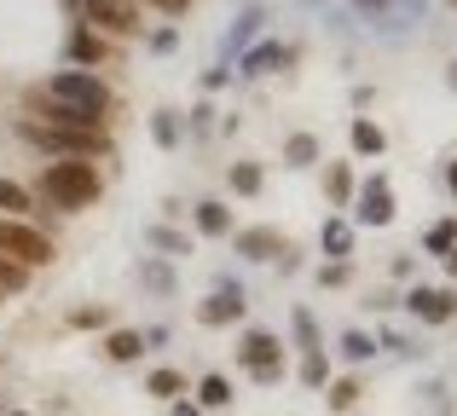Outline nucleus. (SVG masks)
<instances>
[{
	"label": "nucleus",
	"mask_w": 457,
	"mask_h": 416,
	"mask_svg": "<svg viewBox=\"0 0 457 416\" xmlns=\"http://www.w3.org/2000/svg\"><path fill=\"white\" fill-rule=\"evenodd\" d=\"M29 192H35V203H53L58 214H81L104 197V174H99V162H41Z\"/></svg>",
	"instance_id": "obj_1"
},
{
	"label": "nucleus",
	"mask_w": 457,
	"mask_h": 416,
	"mask_svg": "<svg viewBox=\"0 0 457 416\" xmlns=\"http://www.w3.org/2000/svg\"><path fill=\"white\" fill-rule=\"evenodd\" d=\"M12 134H18L41 162H93V157H111V134H58V127H41V122H29V116H18Z\"/></svg>",
	"instance_id": "obj_2"
},
{
	"label": "nucleus",
	"mask_w": 457,
	"mask_h": 416,
	"mask_svg": "<svg viewBox=\"0 0 457 416\" xmlns=\"http://www.w3.org/2000/svg\"><path fill=\"white\" fill-rule=\"evenodd\" d=\"M41 93H53V99L76 104V110L104 116V122L116 116V93H111V81H104L99 69H53V76L41 81Z\"/></svg>",
	"instance_id": "obj_3"
},
{
	"label": "nucleus",
	"mask_w": 457,
	"mask_h": 416,
	"mask_svg": "<svg viewBox=\"0 0 457 416\" xmlns=\"http://www.w3.org/2000/svg\"><path fill=\"white\" fill-rule=\"evenodd\" d=\"M0 255L18 260L23 272H41V266L58 260V237L46 232L41 220H6V214H0Z\"/></svg>",
	"instance_id": "obj_4"
},
{
	"label": "nucleus",
	"mask_w": 457,
	"mask_h": 416,
	"mask_svg": "<svg viewBox=\"0 0 457 416\" xmlns=\"http://www.w3.org/2000/svg\"><path fill=\"white\" fill-rule=\"evenodd\" d=\"M23 116L41 127H58V134H111V122L93 110H76V104L53 99V93H41V81H35L29 93H23Z\"/></svg>",
	"instance_id": "obj_5"
},
{
	"label": "nucleus",
	"mask_w": 457,
	"mask_h": 416,
	"mask_svg": "<svg viewBox=\"0 0 457 416\" xmlns=\"http://www.w3.org/2000/svg\"><path fill=\"white\" fill-rule=\"evenodd\" d=\"M237 364L249 371L255 387H278L284 382V341L272 336V330H244V341H237Z\"/></svg>",
	"instance_id": "obj_6"
},
{
	"label": "nucleus",
	"mask_w": 457,
	"mask_h": 416,
	"mask_svg": "<svg viewBox=\"0 0 457 416\" xmlns=\"http://www.w3.org/2000/svg\"><path fill=\"white\" fill-rule=\"evenodd\" d=\"M87 29H99L104 41H145V12L122 6V0H81V18Z\"/></svg>",
	"instance_id": "obj_7"
},
{
	"label": "nucleus",
	"mask_w": 457,
	"mask_h": 416,
	"mask_svg": "<svg viewBox=\"0 0 457 416\" xmlns=\"http://www.w3.org/2000/svg\"><path fill=\"white\" fill-rule=\"evenodd\" d=\"M244 306H249L244 283H237L232 272H220V278H214V290L203 295V306H197V324L203 330H226V324H237V318H244Z\"/></svg>",
	"instance_id": "obj_8"
},
{
	"label": "nucleus",
	"mask_w": 457,
	"mask_h": 416,
	"mask_svg": "<svg viewBox=\"0 0 457 416\" xmlns=\"http://www.w3.org/2000/svg\"><path fill=\"white\" fill-rule=\"evenodd\" d=\"M353 225H370V232H382V225H394V185H388V174H370L365 185L353 192Z\"/></svg>",
	"instance_id": "obj_9"
},
{
	"label": "nucleus",
	"mask_w": 457,
	"mask_h": 416,
	"mask_svg": "<svg viewBox=\"0 0 457 416\" xmlns=\"http://www.w3.org/2000/svg\"><path fill=\"white\" fill-rule=\"evenodd\" d=\"M400 306L417 318V324H452L457 318V290L452 283H417V290H405Z\"/></svg>",
	"instance_id": "obj_10"
},
{
	"label": "nucleus",
	"mask_w": 457,
	"mask_h": 416,
	"mask_svg": "<svg viewBox=\"0 0 457 416\" xmlns=\"http://www.w3.org/2000/svg\"><path fill=\"white\" fill-rule=\"evenodd\" d=\"M111 58H116V41H104L87 23H70V35H64V64L70 69H99V64H111Z\"/></svg>",
	"instance_id": "obj_11"
},
{
	"label": "nucleus",
	"mask_w": 457,
	"mask_h": 416,
	"mask_svg": "<svg viewBox=\"0 0 457 416\" xmlns=\"http://www.w3.org/2000/svg\"><path fill=\"white\" fill-rule=\"evenodd\" d=\"M284 249H290V237L278 225H244V232H232V255H244V260H278Z\"/></svg>",
	"instance_id": "obj_12"
},
{
	"label": "nucleus",
	"mask_w": 457,
	"mask_h": 416,
	"mask_svg": "<svg viewBox=\"0 0 457 416\" xmlns=\"http://www.w3.org/2000/svg\"><path fill=\"white\" fill-rule=\"evenodd\" d=\"M290 58H295V53H290L284 41H255L244 58H237V76H244V81H261V76H272V69H284Z\"/></svg>",
	"instance_id": "obj_13"
},
{
	"label": "nucleus",
	"mask_w": 457,
	"mask_h": 416,
	"mask_svg": "<svg viewBox=\"0 0 457 416\" xmlns=\"http://www.w3.org/2000/svg\"><path fill=\"white\" fill-rule=\"evenodd\" d=\"M261 23H267V6H244V12H237V18H232V29H226L220 53H226V58H244L249 46L261 41Z\"/></svg>",
	"instance_id": "obj_14"
},
{
	"label": "nucleus",
	"mask_w": 457,
	"mask_h": 416,
	"mask_svg": "<svg viewBox=\"0 0 457 416\" xmlns=\"http://www.w3.org/2000/svg\"><path fill=\"white\" fill-rule=\"evenodd\" d=\"M191 225H197V237H232V203H220V197H203V203H191Z\"/></svg>",
	"instance_id": "obj_15"
},
{
	"label": "nucleus",
	"mask_w": 457,
	"mask_h": 416,
	"mask_svg": "<svg viewBox=\"0 0 457 416\" xmlns=\"http://www.w3.org/2000/svg\"><path fill=\"white\" fill-rule=\"evenodd\" d=\"M104 359H111V364H139V359H145V336L128 330V324L104 330Z\"/></svg>",
	"instance_id": "obj_16"
},
{
	"label": "nucleus",
	"mask_w": 457,
	"mask_h": 416,
	"mask_svg": "<svg viewBox=\"0 0 457 416\" xmlns=\"http://www.w3.org/2000/svg\"><path fill=\"white\" fill-rule=\"evenodd\" d=\"M353 232H359V225L347 220V214H330V220L319 225V249L330 260H347V255H353Z\"/></svg>",
	"instance_id": "obj_17"
},
{
	"label": "nucleus",
	"mask_w": 457,
	"mask_h": 416,
	"mask_svg": "<svg viewBox=\"0 0 457 416\" xmlns=\"http://www.w3.org/2000/svg\"><path fill=\"white\" fill-rule=\"evenodd\" d=\"M347 145H353V157H382V151H388V134H382V122H370V116H353V122H347Z\"/></svg>",
	"instance_id": "obj_18"
},
{
	"label": "nucleus",
	"mask_w": 457,
	"mask_h": 416,
	"mask_svg": "<svg viewBox=\"0 0 457 416\" xmlns=\"http://www.w3.org/2000/svg\"><path fill=\"white\" fill-rule=\"evenodd\" d=\"M145 394H151V399H162V405L186 399V394H191V387H186V371H174V364H156V371L145 376Z\"/></svg>",
	"instance_id": "obj_19"
},
{
	"label": "nucleus",
	"mask_w": 457,
	"mask_h": 416,
	"mask_svg": "<svg viewBox=\"0 0 457 416\" xmlns=\"http://www.w3.org/2000/svg\"><path fill=\"white\" fill-rule=\"evenodd\" d=\"M0 214H6V220H35V192L23 180H6V174H0Z\"/></svg>",
	"instance_id": "obj_20"
},
{
	"label": "nucleus",
	"mask_w": 457,
	"mask_h": 416,
	"mask_svg": "<svg viewBox=\"0 0 457 416\" xmlns=\"http://www.w3.org/2000/svg\"><path fill=\"white\" fill-rule=\"evenodd\" d=\"M226 185H232V197H261V185H267V168H261L255 157H237L232 168H226Z\"/></svg>",
	"instance_id": "obj_21"
},
{
	"label": "nucleus",
	"mask_w": 457,
	"mask_h": 416,
	"mask_svg": "<svg viewBox=\"0 0 457 416\" xmlns=\"http://www.w3.org/2000/svg\"><path fill=\"white\" fill-rule=\"evenodd\" d=\"M353 162H324V197H330V208H347L353 203Z\"/></svg>",
	"instance_id": "obj_22"
},
{
	"label": "nucleus",
	"mask_w": 457,
	"mask_h": 416,
	"mask_svg": "<svg viewBox=\"0 0 457 416\" xmlns=\"http://www.w3.org/2000/svg\"><path fill=\"white\" fill-rule=\"evenodd\" d=\"M139 290H151V295H174V266H168L162 255H139Z\"/></svg>",
	"instance_id": "obj_23"
},
{
	"label": "nucleus",
	"mask_w": 457,
	"mask_h": 416,
	"mask_svg": "<svg viewBox=\"0 0 457 416\" xmlns=\"http://www.w3.org/2000/svg\"><path fill=\"white\" fill-rule=\"evenodd\" d=\"M191 399H197L203 411H226L232 405V376H220V371H209L197 387H191Z\"/></svg>",
	"instance_id": "obj_24"
},
{
	"label": "nucleus",
	"mask_w": 457,
	"mask_h": 416,
	"mask_svg": "<svg viewBox=\"0 0 457 416\" xmlns=\"http://www.w3.org/2000/svg\"><path fill=\"white\" fill-rule=\"evenodd\" d=\"M145 243H151V249H162V260H179V255H191V249H197L186 232H179V225H168V220H162V225H151Z\"/></svg>",
	"instance_id": "obj_25"
},
{
	"label": "nucleus",
	"mask_w": 457,
	"mask_h": 416,
	"mask_svg": "<svg viewBox=\"0 0 457 416\" xmlns=\"http://www.w3.org/2000/svg\"><path fill=\"white\" fill-rule=\"evenodd\" d=\"M151 139H156L162 151H179V139H186V122H179V110H168V104H162V110H151Z\"/></svg>",
	"instance_id": "obj_26"
},
{
	"label": "nucleus",
	"mask_w": 457,
	"mask_h": 416,
	"mask_svg": "<svg viewBox=\"0 0 457 416\" xmlns=\"http://www.w3.org/2000/svg\"><path fill=\"white\" fill-rule=\"evenodd\" d=\"M290 336L302 353H324V336H319V318H312V306H295L290 313Z\"/></svg>",
	"instance_id": "obj_27"
},
{
	"label": "nucleus",
	"mask_w": 457,
	"mask_h": 416,
	"mask_svg": "<svg viewBox=\"0 0 457 416\" xmlns=\"http://www.w3.org/2000/svg\"><path fill=\"white\" fill-rule=\"evenodd\" d=\"M319 157H324L319 134H290V139H284V162H290V168H312Z\"/></svg>",
	"instance_id": "obj_28"
},
{
	"label": "nucleus",
	"mask_w": 457,
	"mask_h": 416,
	"mask_svg": "<svg viewBox=\"0 0 457 416\" xmlns=\"http://www.w3.org/2000/svg\"><path fill=\"white\" fill-rule=\"evenodd\" d=\"M336 353H342L347 364H370V359H377V336H365V330H342Z\"/></svg>",
	"instance_id": "obj_29"
},
{
	"label": "nucleus",
	"mask_w": 457,
	"mask_h": 416,
	"mask_svg": "<svg viewBox=\"0 0 457 416\" xmlns=\"http://www.w3.org/2000/svg\"><path fill=\"white\" fill-rule=\"evenodd\" d=\"M295 376H302V387H312V394H319V387H330V353H302V371H295Z\"/></svg>",
	"instance_id": "obj_30"
},
{
	"label": "nucleus",
	"mask_w": 457,
	"mask_h": 416,
	"mask_svg": "<svg viewBox=\"0 0 457 416\" xmlns=\"http://www.w3.org/2000/svg\"><path fill=\"white\" fill-rule=\"evenodd\" d=\"M359 376H330V387H324V399H330V411H353L359 405Z\"/></svg>",
	"instance_id": "obj_31"
},
{
	"label": "nucleus",
	"mask_w": 457,
	"mask_h": 416,
	"mask_svg": "<svg viewBox=\"0 0 457 416\" xmlns=\"http://www.w3.org/2000/svg\"><path fill=\"white\" fill-rule=\"evenodd\" d=\"M452 243H457V214H446V220H435L423 232V255H446Z\"/></svg>",
	"instance_id": "obj_32"
},
{
	"label": "nucleus",
	"mask_w": 457,
	"mask_h": 416,
	"mask_svg": "<svg viewBox=\"0 0 457 416\" xmlns=\"http://www.w3.org/2000/svg\"><path fill=\"white\" fill-rule=\"evenodd\" d=\"M70 330H111V306H70Z\"/></svg>",
	"instance_id": "obj_33"
},
{
	"label": "nucleus",
	"mask_w": 457,
	"mask_h": 416,
	"mask_svg": "<svg viewBox=\"0 0 457 416\" xmlns=\"http://www.w3.org/2000/svg\"><path fill=\"white\" fill-rule=\"evenodd\" d=\"M174 46H179V23H156V29H145V53L168 58Z\"/></svg>",
	"instance_id": "obj_34"
},
{
	"label": "nucleus",
	"mask_w": 457,
	"mask_h": 416,
	"mask_svg": "<svg viewBox=\"0 0 457 416\" xmlns=\"http://www.w3.org/2000/svg\"><path fill=\"white\" fill-rule=\"evenodd\" d=\"M377 347H388V353H400V359H423V341H411V336H405V330H382V341H377Z\"/></svg>",
	"instance_id": "obj_35"
},
{
	"label": "nucleus",
	"mask_w": 457,
	"mask_h": 416,
	"mask_svg": "<svg viewBox=\"0 0 457 416\" xmlns=\"http://www.w3.org/2000/svg\"><path fill=\"white\" fill-rule=\"evenodd\" d=\"M29 278H35V272H23L18 260L0 255V290H6V295H23V290H29Z\"/></svg>",
	"instance_id": "obj_36"
},
{
	"label": "nucleus",
	"mask_w": 457,
	"mask_h": 416,
	"mask_svg": "<svg viewBox=\"0 0 457 416\" xmlns=\"http://www.w3.org/2000/svg\"><path fill=\"white\" fill-rule=\"evenodd\" d=\"M214 116H220V110H214L209 99L191 104V110H186V134H214Z\"/></svg>",
	"instance_id": "obj_37"
},
{
	"label": "nucleus",
	"mask_w": 457,
	"mask_h": 416,
	"mask_svg": "<svg viewBox=\"0 0 457 416\" xmlns=\"http://www.w3.org/2000/svg\"><path fill=\"white\" fill-rule=\"evenodd\" d=\"M347 278H353V266H347V260H324V266H319V290H342Z\"/></svg>",
	"instance_id": "obj_38"
},
{
	"label": "nucleus",
	"mask_w": 457,
	"mask_h": 416,
	"mask_svg": "<svg viewBox=\"0 0 457 416\" xmlns=\"http://www.w3.org/2000/svg\"><path fill=\"white\" fill-rule=\"evenodd\" d=\"M139 12H156V18H186L191 0H139Z\"/></svg>",
	"instance_id": "obj_39"
},
{
	"label": "nucleus",
	"mask_w": 457,
	"mask_h": 416,
	"mask_svg": "<svg viewBox=\"0 0 457 416\" xmlns=\"http://www.w3.org/2000/svg\"><path fill=\"white\" fill-rule=\"evenodd\" d=\"M226 81H232V64H214V69H203V93H220Z\"/></svg>",
	"instance_id": "obj_40"
},
{
	"label": "nucleus",
	"mask_w": 457,
	"mask_h": 416,
	"mask_svg": "<svg viewBox=\"0 0 457 416\" xmlns=\"http://www.w3.org/2000/svg\"><path fill=\"white\" fill-rule=\"evenodd\" d=\"M353 6L365 12V18H388V12H394V0H353Z\"/></svg>",
	"instance_id": "obj_41"
},
{
	"label": "nucleus",
	"mask_w": 457,
	"mask_h": 416,
	"mask_svg": "<svg viewBox=\"0 0 457 416\" xmlns=\"http://www.w3.org/2000/svg\"><path fill=\"white\" fill-rule=\"evenodd\" d=\"M168 416H209V411H203V405H197V399H191V394H186V399H174V405H168Z\"/></svg>",
	"instance_id": "obj_42"
},
{
	"label": "nucleus",
	"mask_w": 457,
	"mask_h": 416,
	"mask_svg": "<svg viewBox=\"0 0 457 416\" xmlns=\"http://www.w3.org/2000/svg\"><path fill=\"white\" fill-rule=\"evenodd\" d=\"M440 260H446V278L457 283V243H452V249H446V255H440Z\"/></svg>",
	"instance_id": "obj_43"
},
{
	"label": "nucleus",
	"mask_w": 457,
	"mask_h": 416,
	"mask_svg": "<svg viewBox=\"0 0 457 416\" xmlns=\"http://www.w3.org/2000/svg\"><path fill=\"white\" fill-rule=\"evenodd\" d=\"M446 192L457 197V162H446Z\"/></svg>",
	"instance_id": "obj_44"
},
{
	"label": "nucleus",
	"mask_w": 457,
	"mask_h": 416,
	"mask_svg": "<svg viewBox=\"0 0 457 416\" xmlns=\"http://www.w3.org/2000/svg\"><path fill=\"white\" fill-rule=\"evenodd\" d=\"M446 87H452V93H457V64H446Z\"/></svg>",
	"instance_id": "obj_45"
},
{
	"label": "nucleus",
	"mask_w": 457,
	"mask_h": 416,
	"mask_svg": "<svg viewBox=\"0 0 457 416\" xmlns=\"http://www.w3.org/2000/svg\"><path fill=\"white\" fill-rule=\"evenodd\" d=\"M0 416H35V411H23V405H6V411H0Z\"/></svg>",
	"instance_id": "obj_46"
},
{
	"label": "nucleus",
	"mask_w": 457,
	"mask_h": 416,
	"mask_svg": "<svg viewBox=\"0 0 457 416\" xmlns=\"http://www.w3.org/2000/svg\"><path fill=\"white\" fill-rule=\"evenodd\" d=\"M6 301H12V295H6V290H0V306H6Z\"/></svg>",
	"instance_id": "obj_47"
},
{
	"label": "nucleus",
	"mask_w": 457,
	"mask_h": 416,
	"mask_svg": "<svg viewBox=\"0 0 457 416\" xmlns=\"http://www.w3.org/2000/svg\"><path fill=\"white\" fill-rule=\"evenodd\" d=\"M0 364H6V353H0Z\"/></svg>",
	"instance_id": "obj_48"
},
{
	"label": "nucleus",
	"mask_w": 457,
	"mask_h": 416,
	"mask_svg": "<svg viewBox=\"0 0 457 416\" xmlns=\"http://www.w3.org/2000/svg\"><path fill=\"white\" fill-rule=\"evenodd\" d=\"M446 6H457V0H446Z\"/></svg>",
	"instance_id": "obj_49"
},
{
	"label": "nucleus",
	"mask_w": 457,
	"mask_h": 416,
	"mask_svg": "<svg viewBox=\"0 0 457 416\" xmlns=\"http://www.w3.org/2000/svg\"><path fill=\"white\" fill-rule=\"evenodd\" d=\"M0 411H6V405H0Z\"/></svg>",
	"instance_id": "obj_50"
}]
</instances>
